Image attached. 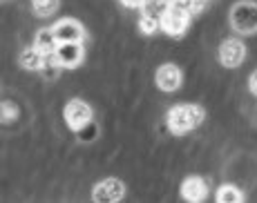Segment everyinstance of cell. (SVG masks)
Masks as SVG:
<instances>
[{
    "instance_id": "6da1fadb",
    "label": "cell",
    "mask_w": 257,
    "mask_h": 203,
    "mask_svg": "<svg viewBox=\"0 0 257 203\" xmlns=\"http://www.w3.org/2000/svg\"><path fill=\"white\" fill-rule=\"evenodd\" d=\"M206 112L204 107L192 105V103H181V105H172L166 114V125L172 134L181 136L188 134V132L197 130V127L204 123Z\"/></svg>"
},
{
    "instance_id": "7a4b0ae2",
    "label": "cell",
    "mask_w": 257,
    "mask_h": 203,
    "mask_svg": "<svg viewBox=\"0 0 257 203\" xmlns=\"http://www.w3.org/2000/svg\"><path fill=\"white\" fill-rule=\"evenodd\" d=\"M228 23L235 29V34L253 36L257 34V3L253 0H239L230 7Z\"/></svg>"
},
{
    "instance_id": "3957f363",
    "label": "cell",
    "mask_w": 257,
    "mask_h": 203,
    "mask_svg": "<svg viewBox=\"0 0 257 203\" xmlns=\"http://www.w3.org/2000/svg\"><path fill=\"white\" fill-rule=\"evenodd\" d=\"M190 16L188 7L179 0L168 5V9L161 14V32L170 38H181L186 34L188 25H190Z\"/></svg>"
},
{
    "instance_id": "277c9868",
    "label": "cell",
    "mask_w": 257,
    "mask_h": 203,
    "mask_svg": "<svg viewBox=\"0 0 257 203\" xmlns=\"http://www.w3.org/2000/svg\"><path fill=\"white\" fill-rule=\"evenodd\" d=\"M63 118H65V125L70 127L74 134H76L83 125H87L90 121H94L92 107L87 105L85 101H81V98H72V101H67V105L63 107Z\"/></svg>"
},
{
    "instance_id": "5b68a950",
    "label": "cell",
    "mask_w": 257,
    "mask_h": 203,
    "mask_svg": "<svg viewBox=\"0 0 257 203\" xmlns=\"http://www.w3.org/2000/svg\"><path fill=\"white\" fill-rule=\"evenodd\" d=\"M85 58V49H83V43H58L56 54L52 56V63L58 67L65 69H74L78 67Z\"/></svg>"
},
{
    "instance_id": "8992f818",
    "label": "cell",
    "mask_w": 257,
    "mask_h": 203,
    "mask_svg": "<svg viewBox=\"0 0 257 203\" xmlns=\"http://www.w3.org/2000/svg\"><path fill=\"white\" fill-rule=\"evenodd\" d=\"M123 196H125V183L121 179H114V176L98 181L92 190V199L98 203H116Z\"/></svg>"
},
{
    "instance_id": "52a82bcc",
    "label": "cell",
    "mask_w": 257,
    "mask_h": 203,
    "mask_svg": "<svg viewBox=\"0 0 257 203\" xmlns=\"http://www.w3.org/2000/svg\"><path fill=\"white\" fill-rule=\"evenodd\" d=\"M246 61V45L239 38H226L219 45V63L228 69L239 67Z\"/></svg>"
},
{
    "instance_id": "ba28073f",
    "label": "cell",
    "mask_w": 257,
    "mask_h": 203,
    "mask_svg": "<svg viewBox=\"0 0 257 203\" xmlns=\"http://www.w3.org/2000/svg\"><path fill=\"white\" fill-rule=\"evenodd\" d=\"M181 81H184V74L181 69L175 65V63H164L155 74V83L161 92L166 94H172L181 87Z\"/></svg>"
},
{
    "instance_id": "9c48e42d",
    "label": "cell",
    "mask_w": 257,
    "mask_h": 203,
    "mask_svg": "<svg viewBox=\"0 0 257 203\" xmlns=\"http://www.w3.org/2000/svg\"><path fill=\"white\" fill-rule=\"evenodd\" d=\"M54 34H56L58 43H83L85 41V27L74 18H61L54 25Z\"/></svg>"
},
{
    "instance_id": "30bf717a",
    "label": "cell",
    "mask_w": 257,
    "mask_h": 203,
    "mask_svg": "<svg viewBox=\"0 0 257 203\" xmlns=\"http://www.w3.org/2000/svg\"><path fill=\"white\" fill-rule=\"evenodd\" d=\"M208 194V185L201 176H186L184 183H181V196L190 203H199L206 199Z\"/></svg>"
},
{
    "instance_id": "8fae6325",
    "label": "cell",
    "mask_w": 257,
    "mask_h": 203,
    "mask_svg": "<svg viewBox=\"0 0 257 203\" xmlns=\"http://www.w3.org/2000/svg\"><path fill=\"white\" fill-rule=\"evenodd\" d=\"M49 61H52V58H47L45 54H41L34 45L25 47L23 54H21V67L27 69V72H43Z\"/></svg>"
},
{
    "instance_id": "7c38bea8",
    "label": "cell",
    "mask_w": 257,
    "mask_h": 203,
    "mask_svg": "<svg viewBox=\"0 0 257 203\" xmlns=\"http://www.w3.org/2000/svg\"><path fill=\"white\" fill-rule=\"evenodd\" d=\"M34 47H36L41 54H45L47 58H52L54 54H56V47H58V38H56V34H54V29L52 27L41 29V32L34 36Z\"/></svg>"
},
{
    "instance_id": "4fadbf2b",
    "label": "cell",
    "mask_w": 257,
    "mask_h": 203,
    "mask_svg": "<svg viewBox=\"0 0 257 203\" xmlns=\"http://www.w3.org/2000/svg\"><path fill=\"white\" fill-rule=\"evenodd\" d=\"M217 201L219 203H241L244 201V194L239 192V187L230 185V183H224V185L217 190Z\"/></svg>"
},
{
    "instance_id": "5bb4252c",
    "label": "cell",
    "mask_w": 257,
    "mask_h": 203,
    "mask_svg": "<svg viewBox=\"0 0 257 203\" xmlns=\"http://www.w3.org/2000/svg\"><path fill=\"white\" fill-rule=\"evenodd\" d=\"M139 29L146 36H152L155 32L161 29V16H155V14H143L139 18Z\"/></svg>"
},
{
    "instance_id": "9a60e30c",
    "label": "cell",
    "mask_w": 257,
    "mask_h": 203,
    "mask_svg": "<svg viewBox=\"0 0 257 203\" xmlns=\"http://www.w3.org/2000/svg\"><path fill=\"white\" fill-rule=\"evenodd\" d=\"M58 7V0H32V9L36 16H52Z\"/></svg>"
},
{
    "instance_id": "2e32d148",
    "label": "cell",
    "mask_w": 257,
    "mask_h": 203,
    "mask_svg": "<svg viewBox=\"0 0 257 203\" xmlns=\"http://www.w3.org/2000/svg\"><path fill=\"white\" fill-rule=\"evenodd\" d=\"M76 136H78V141L81 143H92V141H96V136H98V125L94 121H90L87 125H83L81 130L76 132Z\"/></svg>"
},
{
    "instance_id": "e0dca14e",
    "label": "cell",
    "mask_w": 257,
    "mask_h": 203,
    "mask_svg": "<svg viewBox=\"0 0 257 203\" xmlns=\"http://www.w3.org/2000/svg\"><path fill=\"white\" fill-rule=\"evenodd\" d=\"M125 7H130V9H141V7H148V5L152 3V0H121Z\"/></svg>"
},
{
    "instance_id": "ac0fdd59",
    "label": "cell",
    "mask_w": 257,
    "mask_h": 203,
    "mask_svg": "<svg viewBox=\"0 0 257 203\" xmlns=\"http://www.w3.org/2000/svg\"><path fill=\"white\" fill-rule=\"evenodd\" d=\"M248 92H250V94H255V96H257V69H255V72L248 76Z\"/></svg>"
},
{
    "instance_id": "d6986e66",
    "label": "cell",
    "mask_w": 257,
    "mask_h": 203,
    "mask_svg": "<svg viewBox=\"0 0 257 203\" xmlns=\"http://www.w3.org/2000/svg\"><path fill=\"white\" fill-rule=\"evenodd\" d=\"M164 3H168V5H170V3H175V0H164Z\"/></svg>"
}]
</instances>
